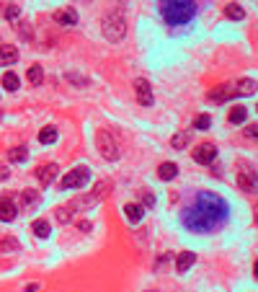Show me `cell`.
<instances>
[{"label": "cell", "mask_w": 258, "mask_h": 292, "mask_svg": "<svg viewBox=\"0 0 258 292\" xmlns=\"http://www.w3.org/2000/svg\"><path fill=\"white\" fill-rule=\"evenodd\" d=\"M18 60V49L13 44H0V65H13Z\"/></svg>", "instance_id": "4fadbf2b"}, {"label": "cell", "mask_w": 258, "mask_h": 292, "mask_svg": "<svg viewBox=\"0 0 258 292\" xmlns=\"http://www.w3.org/2000/svg\"><path fill=\"white\" fill-rule=\"evenodd\" d=\"M245 134H248V137H251V140H256V134H258L256 125H248V127H245Z\"/></svg>", "instance_id": "836d02e7"}, {"label": "cell", "mask_w": 258, "mask_h": 292, "mask_svg": "<svg viewBox=\"0 0 258 292\" xmlns=\"http://www.w3.org/2000/svg\"><path fill=\"white\" fill-rule=\"evenodd\" d=\"M18 85H21V81H18L16 73H5L3 75V88L5 91H18Z\"/></svg>", "instance_id": "484cf974"}, {"label": "cell", "mask_w": 258, "mask_h": 292, "mask_svg": "<svg viewBox=\"0 0 258 292\" xmlns=\"http://www.w3.org/2000/svg\"><path fill=\"white\" fill-rule=\"evenodd\" d=\"M39 290V285H26V292H37Z\"/></svg>", "instance_id": "d590c367"}, {"label": "cell", "mask_w": 258, "mask_h": 292, "mask_svg": "<svg viewBox=\"0 0 258 292\" xmlns=\"http://www.w3.org/2000/svg\"><path fill=\"white\" fill-rule=\"evenodd\" d=\"M217 158V148L212 142H201L199 148H194V161L201 163V166H209V163H215Z\"/></svg>", "instance_id": "52a82bcc"}, {"label": "cell", "mask_w": 258, "mask_h": 292, "mask_svg": "<svg viewBox=\"0 0 258 292\" xmlns=\"http://www.w3.org/2000/svg\"><path fill=\"white\" fill-rule=\"evenodd\" d=\"M124 215H127L129 222H140L145 217V209H142V205H137V202H129V205H124Z\"/></svg>", "instance_id": "9a60e30c"}, {"label": "cell", "mask_w": 258, "mask_h": 292, "mask_svg": "<svg viewBox=\"0 0 258 292\" xmlns=\"http://www.w3.org/2000/svg\"><path fill=\"white\" fill-rule=\"evenodd\" d=\"M160 16L171 26H184L196 16V3H191V0H168L160 5Z\"/></svg>", "instance_id": "7a4b0ae2"}, {"label": "cell", "mask_w": 258, "mask_h": 292, "mask_svg": "<svg viewBox=\"0 0 258 292\" xmlns=\"http://www.w3.org/2000/svg\"><path fill=\"white\" fill-rule=\"evenodd\" d=\"M31 230H34V235H37V238H49V222L47 220H34L31 222Z\"/></svg>", "instance_id": "ffe728a7"}, {"label": "cell", "mask_w": 258, "mask_h": 292, "mask_svg": "<svg viewBox=\"0 0 258 292\" xmlns=\"http://www.w3.org/2000/svg\"><path fill=\"white\" fill-rule=\"evenodd\" d=\"M194 264H196V253L194 251H181L176 256V272L178 274H186Z\"/></svg>", "instance_id": "8fae6325"}, {"label": "cell", "mask_w": 258, "mask_h": 292, "mask_svg": "<svg viewBox=\"0 0 258 292\" xmlns=\"http://www.w3.org/2000/svg\"><path fill=\"white\" fill-rule=\"evenodd\" d=\"M5 18H8V21H18V18H21V8H18V5H8V8H5Z\"/></svg>", "instance_id": "f1b7e54d"}, {"label": "cell", "mask_w": 258, "mask_h": 292, "mask_svg": "<svg viewBox=\"0 0 258 292\" xmlns=\"http://www.w3.org/2000/svg\"><path fill=\"white\" fill-rule=\"evenodd\" d=\"M57 173H60V166L57 163H47V166H41L37 171V178L41 181V186H49L54 178H57Z\"/></svg>", "instance_id": "30bf717a"}, {"label": "cell", "mask_w": 258, "mask_h": 292, "mask_svg": "<svg viewBox=\"0 0 258 292\" xmlns=\"http://www.w3.org/2000/svg\"><path fill=\"white\" fill-rule=\"evenodd\" d=\"M41 78H44L41 65H31V67H29V73H26V81L34 83V85H39V83H41Z\"/></svg>", "instance_id": "d4e9b609"}, {"label": "cell", "mask_w": 258, "mask_h": 292, "mask_svg": "<svg viewBox=\"0 0 258 292\" xmlns=\"http://www.w3.org/2000/svg\"><path fill=\"white\" fill-rule=\"evenodd\" d=\"M147 292H155V290H147Z\"/></svg>", "instance_id": "74e56055"}, {"label": "cell", "mask_w": 258, "mask_h": 292, "mask_svg": "<svg viewBox=\"0 0 258 292\" xmlns=\"http://www.w3.org/2000/svg\"><path fill=\"white\" fill-rule=\"evenodd\" d=\"M88 181H91V168L77 166V168H73L70 173H65V176H62L60 189H83Z\"/></svg>", "instance_id": "8992f818"}, {"label": "cell", "mask_w": 258, "mask_h": 292, "mask_svg": "<svg viewBox=\"0 0 258 292\" xmlns=\"http://www.w3.org/2000/svg\"><path fill=\"white\" fill-rule=\"evenodd\" d=\"M238 186L243 189V192H248V194H256V173L251 171V176L248 173H240L238 176Z\"/></svg>", "instance_id": "e0dca14e"}, {"label": "cell", "mask_w": 258, "mask_h": 292, "mask_svg": "<svg viewBox=\"0 0 258 292\" xmlns=\"http://www.w3.org/2000/svg\"><path fill=\"white\" fill-rule=\"evenodd\" d=\"M16 31H18L26 42H31V29H29V24H16Z\"/></svg>", "instance_id": "f546056e"}, {"label": "cell", "mask_w": 258, "mask_h": 292, "mask_svg": "<svg viewBox=\"0 0 258 292\" xmlns=\"http://www.w3.org/2000/svg\"><path fill=\"white\" fill-rule=\"evenodd\" d=\"M194 127H196V129H209V127H212V117H209V114H199V117L194 119Z\"/></svg>", "instance_id": "4316f807"}, {"label": "cell", "mask_w": 258, "mask_h": 292, "mask_svg": "<svg viewBox=\"0 0 258 292\" xmlns=\"http://www.w3.org/2000/svg\"><path fill=\"white\" fill-rule=\"evenodd\" d=\"M18 217V207L10 197H0V222H13Z\"/></svg>", "instance_id": "9c48e42d"}, {"label": "cell", "mask_w": 258, "mask_h": 292, "mask_svg": "<svg viewBox=\"0 0 258 292\" xmlns=\"http://www.w3.org/2000/svg\"><path fill=\"white\" fill-rule=\"evenodd\" d=\"M0 251L3 253H18L21 251V241L13 238V235H3V238H0Z\"/></svg>", "instance_id": "5bb4252c"}, {"label": "cell", "mask_w": 258, "mask_h": 292, "mask_svg": "<svg viewBox=\"0 0 258 292\" xmlns=\"http://www.w3.org/2000/svg\"><path fill=\"white\" fill-rule=\"evenodd\" d=\"M101 31H104V37L111 44H116V42L124 39V34H127V16H124V10H121V8H111L109 13L101 18Z\"/></svg>", "instance_id": "3957f363"}, {"label": "cell", "mask_w": 258, "mask_h": 292, "mask_svg": "<svg viewBox=\"0 0 258 292\" xmlns=\"http://www.w3.org/2000/svg\"><path fill=\"white\" fill-rule=\"evenodd\" d=\"M171 259H173L171 253H163V256H158V261H155V272H160V269H163L168 261H171Z\"/></svg>", "instance_id": "4dcf8cb0"}, {"label": "cell", "mask_w": 258, "mask_h": 292, "mask_svg": "<svg viewBox=\"0 0 258 292\" xmlns=\"http://www.w3.org/2000/svg\"><path fill=\"white\" fill-rule=\"evenodd\" d=\"M0 119H3V111H0Z\"/></svg>", "instance_id": "8d00e7d4"}, {"label": "cell", "mask_w": 258, "mask_h": 292, "mask_svg": "<svg viewBox=\"0 0 258 292\" xmlns=\"http://www.w3.org/2000/svg\"><path fill=\"white\" fill-rule=\"evenodd\" d=\"M256 93V81H238V83H222L209 91L212 101H230L238 96H253Z\"/></svg>", "instance_id": "277c9868"}, {"label": "cell", "mask_w": 258, "mask_h": 292, "mask_svg": "<svg viewBox=\"0 0 258 292\" xmlns=\"http://www.w3.org/2000/svg\"><path fill=\"white\" fill-rule=\"evenodd\" d=\"M39 142L41 145H54L57 142V127H41V132H39Z\"/></svg>", "instance_id": "d6986e66"}, {"label": "cell", "mask_w": 258, "mask_h": 292, "mask_svg": "<svg viewBox=\"0 0 258 292\" xmlns=\"http://www.w3.org/2000/svg\"><path fill=\"white\" fill-rule=\"evenodd\" d=\"M225 16L232 18V21H243V18H245V10H243V5H238V3H227V5H225Z\"/></svg>", "instance_id": "603a6c76"}, {"label": "cell", "mask_w": 258, "mask_h": 292, "mask_svg": "<svg viewBox=\"0 0 258 292\" xmlns=\"http://www.w3.org/2000/svg\"><path fill=\"white\" fill-rule=\"evenodd\" d=\"M188 142H191V132H186V129H184V132H176L173 137H171V148H176V150H184Z\"/></svg>", "instance_id": "ac0fdd59"}, {"label": "cell", "mask_w": 258, "mask_h": 292, "mask_svg": "<svg viewBox=\"0 0 258 292\" xmlns=\"http://www.w3.org/2000/svg\"><path fill=\"white\" fill-rule=\"evenodd\" d=\"M227 217H230V205L217 192H199L181 215L186 230L191 233H215L225 225Z\"/></svg>", "instance_id": "6da1fadb"}, {"label": "cell", "mask_w": 258, "mask_h": 292, "mask_svg": "<svg viewBox=\"0 0 258 292\" xmlns=\"http://www.w3.org/2000/svg\"><path fill=\"white\" fill-rule=\"evenodd\" d=\"M248 119V111H245V106H235L230 111V125H243V122Z\"/></svg>", "instance_id": "cb8c5ba5"}, {"label": "cell", "mask_w": 258, "mask_h": 292, "mask_svg": "<svg viewBox=\"0 0 258 292\" xmlns=\"http://www.w3.org/2000/svg\"><path fill=\"white\" fill-rule=\"evenodd\" d=\"M178 176V166L176 163H160V168H158V178H163V181H173V178Z\"/></svg>", "instance_id": "2e32d148"}, {"label": "cell", "mask_w": 258, "mask_h": 292, "mask_svg": "<svg viewBox=\"0 0 258 292\" xmlns=\"http://www.w3.org/2000/svg\"><path fill=\"white\" fill-rule=\"evenodd\" d=\"M54 21L62 26H75L77 24V13H75V8H60V10H54Z\"/></svg>", "instance_id": "7c38bea8"}, {"label": "cell", "mask_w": 258, "mask_h": 292, "mask_svg": "<svg viewBox=\"0 0 258 292\" xmlns=\"http://www.w3.org/2000/svg\"><path fill=\"white\" fill-rule=\"evenodd\" d=\"M8 158H10V163H26L29 161V150L24 148V145H21V148H10Z\"/></svg>", "instance_id": "7402d4cb"}, {"label": "cell", "mask_w": 258, "mask_h": 292, "mask_svg": "<svg viewBox=\"0 0 258 292\" xmlns=\"http://www.w3.org/2000/svg\"><path fill=\"white\" fill-rule=\"evenodd\" d=\"M152 205H155V197H152L150 192H145V194H142V209H145V207H147V209H150Z\"/></svg>", "instance_id": "1f68e13d"}, {"label": "cell", "mask_w": 258, "mask_h": 292, "mask_svg": "<svg viewBox=\"0 0 258 292\" xmlns=\"http://www.w3.org/2000/svg\"><path fill=\"white\" fill-rule=\"evenodd\" d=\"M134 91H137V101L142 106H152V88H150V83L145 81V78H137L134 81Z\"/></svg>", "instance_id": "ba28073f"}, {"label": "cell", "mask_w": 258, "mask_h": 292, "mask_svg": "<svg viewBox=\"0 0 258 292\" xmlns=\"http://www.w3.org/2000/svg\"><path fill=\"white\" fill-rule=\"evenodd\" d=\"M54 215H57L60 222H70V220H73V207H60Z\"/></svg>", "instance_id": "83f0119b"}, {"label": "cell", "mask_w": 258, "mask_h": 292, "mask_svg": "<svg viewBox=\"0 0 258 292\" xmlns=\"http://www.w3.org/2000/svg\"><path fill=\"white\" fill-rule=\"evenodd\" d=\"M77 230L88 233V230H91V220H77Z\"/></svg>", "instance_id": "d6a6232c"}, {"label": "cell", "mask_w": 258, "mask_h": 292, "mask_svg": "<svg viewBox=\"0 0 258 292\" xmlns=\"http://www.w3.org/2000/svg\"><path fill=\"white\" fill-rule=\"evenodd\" d=\"M96 145H98L101 158H106V161H116V158H119V145H116V140H114V134H111V132L98 129Z\"/></svg>", "instance_id": "5b68a950"}, {"label": "cell", "mask_w": 258, "mask_h": 292, "mask_svg": "<svg viewBox=\"0 0 258 292\" xmlns=\"http://www.w3.org/2000/svg\"><path fill=\"white\" fill-rule=\"evenodd\" d=\"M37 199H39V192H34V189H26V192L21 194V205H16V207H18L21 212H24V209H29Z\"/></svg>", "instance_id": "44dd1931"}, {"label": "cell", "mask_w": 258, "mask_h": 292, "mask_svg": "<svg viewBox=\"0 0 258 292\" xmlns=\"http://www.w3.org/2000/svg\"><path fill=\"white\" fill-rule=\"evenodd\" d=\"M8 176H10V171L5 166H0V181H8Z\"/></svg>", "instance_id": "e575fe53"}]
</instances>
